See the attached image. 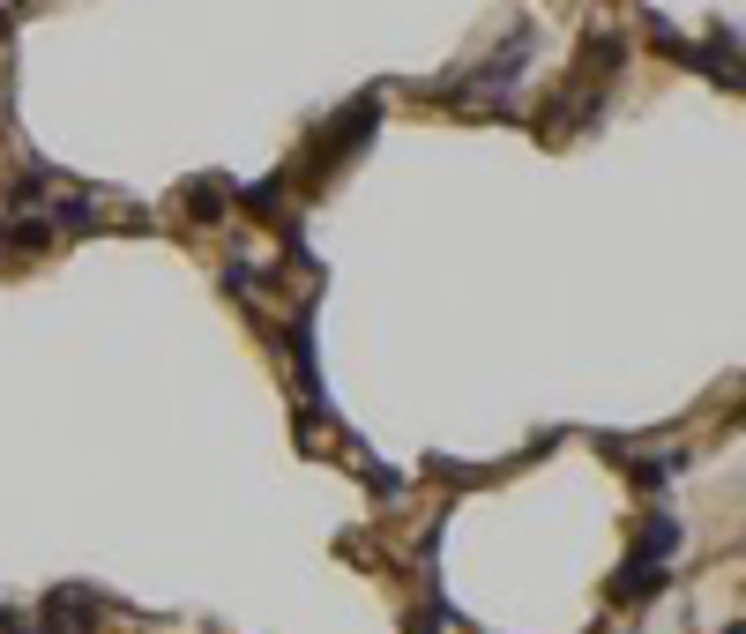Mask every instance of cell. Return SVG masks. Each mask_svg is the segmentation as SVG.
<instances>
[{
  "instance_id": "obj_1",
  "label": "cell",
  "mask_w": 746,
  "mask_h": 634,
  "mask_svg": "<svg viewBox=\"0 0 746 634\" xmlns=\"http://www.w3.org/2000/svg\"><path fill=\"white\" fill-rule=\"evenodd\" d=\"M373 120H381V98H359V105H344V113H336V120H328L322 135L306 143V172H314V179H322V172H336V165L351 157V149H359V143L373 135Z\"/></svg>"
},
{
  "instance_id": "obj_2",
  "label": "cell",
  "mask_w": 746,
  "mask_h": 634,
  "mask_svg": "<svg viewBox=\"0 0 746 634\" xmlns=\"http://www.w3.org/2000/svg\"><path fill=\"white\" fill-rule=\"evenodd\" d=\"M105 620V597H90V589H52L46 612H38V634H90Z\"/></svg>"
},
{
  "instance_id": "obj_4",
  "label": "cell",
  "mask_w": 746,
  "mask_h": 634,
  "mask_svg": "<svg viewBox=\"0 0 746 634\" xmlns=\"http://www.w3.org/2000/svg\"><path fill=\"white\" fill-rule=\"evenodd\" d=\"M187 209H195V224H224L232 187H224V179H195V187H187Z\"/></svg>"
},
{
  "instance_id": "obj_3",
  "label": "cell",
  "mask_w": 746,
  "mask_h": 634,
  "mask_svg": "<svg viewBox=\"0 0 746 634\" xmlns=\"http://www.w3.org/2000/svg\"><path fill=\"white\" fill-rule=\"evenodd\" d=\"M665 583H671L665 560H649V553H627L620 575H612V597H620V605H649V597H657Z\"/></svg>"
},
{
  "instance_id": "obj_6",
  "label": "cell",
  "mask_w": 746,
  "mask_h": 634,
  "mask_svg": "<svg viewBox=\"0 0 746 634\" xmlns=\"http://www.w3.org/2000/svg\"><path fill=\"white\" fill-rule=\"evenodd\" d=\"M46 224H52V232H98V209H90V202H82V195H60V202H52V209H46Z\"/></svg>"
},
{
  "instance_id": "obj_5",
  "label": "cell",
  "mask_w": 746,
  "mask_h": 634,
  "mask_svg": "<svg viewBox=\"0 0 746 634\" xmlns=\"http://www.w3.org/2000/svg\"><path fill=\"white\" fill-rule=\"evenodd\" d=\"M635 553H649V560H671V553H679V515H649L642 523V545H635Z\"/></svg>"
},
{
  "instance_id": "obj_7",
  "label": "cell",
  "mask_w": 746,
  "mask_h": 634,
  "mask_svg": "<svg viewBox=\"0 0 746 634\" xmlns=\"http://www.w3.org/2000/svg\"><path fill=\"white\" fill-rule=\"evenodd\" d=\"M620 30H590V46H582V60H590V68H620Z\"/></svg>"
},
{
  "instance_id": "obj_9",
  "label": "cell",
  "mask_w": 746,
  "mask_h": 634,
  "mask_svg": "<svg viewBox=\"0 0 746 634\" xmlns=\"http://www.w3.org/2000/svg\"><path fill=\"white\" fill-rule=\"evenodd\" d=\"M411 634H441V605H425L419 620H411Z\"/></svg>"
},
{
  "instance_id": "obj_8",
  "label": "cell",
  "mask_w": 746,
  "mask_h": 634,
  "mask_svg": "<svg viewBox=\"0 0 746 634\" xmlns=\"http://www.w3.org/2000/svg\"><path fill=\"white\" fill-rule=\"evenodd\" d=\"M254 284H262V269H254V262H232V269H224V292H254Z\"/></svg>"
},
{
  "instance_id": "obj_10",
  "label": "cell",
  "mask_w": 746,
  "mask_h": 634,
  "mask_svg": "<svg viewBox=\"0 0 746 634\" xmlns=\"http://www.w3.org/2000/svg\"><path fill=\"white\" fill-rule=\"evenodd\" d=\"M0 634H30V627H23V620H16V612H0Z\"/></svg>"
}]
</instances>
